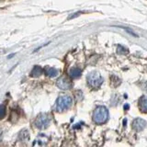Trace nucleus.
Here are the masks:
<instances>
[{
    "label": "nucleus",
    "mask_w": 147,
    "mask_h": 147,
    "mask_svg": "<svg viewBox=\"0 0 147 147\" xmlns=\"http://www.w3.org/2000/svg\"><path fill=\"white\" fill-rule=\"evenodd\" d=\"M109 119V110L104 106H99L94 110L93 119L96 124H103Z\"/></svg>",
    "instance_id": "obj_1"
},
{
    "label": "nucleus",
    "mask_w": 147,
    "mask_h": 147,
    "mask_svg": "<svg viewBox=\"0 0 147 147\" xmlns=\"http://www.w3.org/2000/svg\"><path fill=\"white\" fill-rule=\"evenodd\" d=\"M73 99L70 96L68 95H62L60 96L56 100L55 103V110L59 112L64 111V110L68 109L72 106Z\"/></svg>",
    "instance_id": "obj_2"
},
{
    "label": "nucleus",
    "mask_w": 147,
    "mask_h": 147,
    "mask_svg": "<svg viewBox=\"0 0 147 147\" xmlns=\"http://www.w3.org/2000/svg\"><path fill=\"white\" fill-rule=\"evenodd\" d=\"M87 83L92 87V88H98L102 85L103 78L98 72H92L87 76Z\"/></svg>",
    "instance_id": "obj_3"
},
{
    "label": "nucleus",
    "mask_w": 147,
    "mask_h": 147,
    "mask_svg": "<svg viewBox=\"0 0 147 147\" xmlns=\"http://www.w3.org/2000/svg\"><path fill=\"white\" fill-rule=\"evenodd\" d=\"M50 123H51L50 115H48L47 113H42L40 114L37 117L35 121V126L38 129H40V130H44V129L49 127Z\"/></svg>",
    "instance_id": "obj_4"
},
{
    "label": "nucleus",
    "mask_w": 147,
    "mask_h": 147,
    "mask_svg": "<svg viewBox=\"0 0 147 147\" xmlns=\"http://www.w3.org/2000/svg\"><path fill=\"white\" fill-rule=\"evenodd\" d=\"M56 86L62 90H68L72 87V82L66 76L60 77L56 82Z\"/></svg>",
    "instance_id": "obj_5"
},
{
    "label": "nucleus",
    "mask_w": 147,
    "mask_h": 147,
    "mask_svg": "<svg viewBox=\"0 0 147 147\" xmlns=\"http://www.w3.org/2000/svg\"><path fill=\"white\" fill-rule=\"evenodd\" d=\"M145 126H146V121L141 118H137L132 121V128H133V130H135L136 131H142L145 128Z\"/></svg>",
    "instance_id": "obj_6"
},
{
    "label": "nucleus",
    "mask_w": 147,
    "mask_h": 147,
    "mask_svg": "<svg viewBox=\"0 0 147 147\" xmlns=\"http://www.w3.org/2000/svg\"><path fill=\"white\" fill-rule=\"evenodd\" d=\"M44 73L45 75L49 76V77H55L59 75V71L57 70L56 68H53V67H45L44 68Z\"/></svg>",
    "instance_id": "obj_7"
},
{
    "label": "nucleus",
    "mask_w": 147,
    "mask_h": 147,
    "mask_svg": "<svg viewBox=\"0 0 147 147\" xmlns=\"http://www.w3.org/2000/svg\"><path fill=\"white\" fill-rule=\"evenodd\" d=\"M43 73H44V69H42L40 65H35L30 72V76L31 77H39L42 75Z\"/></svg>",
    "instance_id": "obj_8"
},
{
    "label": "nucleus",
    "mask_w": 147,
    "mask_h": 147,
    "mask_svg": "<svg viewBox=\"0 0 147 147\" xmlns=\"http://www.w3.org/2000/svg\"><path fill=\"white\" fill-rule=\"evenodd\" d=\"M82 74V71L80 68L78 67H73L70 69V71H69V75L72 78H78Z\"/></svg>",
    "instance_id": "obj_9"
},
{
    "label": "nucleus",
    "mask_w": 147,
    "mask_h": 147,
    "mask_svg": "<svg viewBox=\"0 0 147 147\" xmlns=\"http://www.w3.org/2000/svg\"><path fill=\"white\" fill-rule=\"evenodd\" d=\"M139 106L142 111L147 112V96H142L139 101Z\"/></svg>",
    "instance_id": "obj_10"
},
{
    "label": "nucleus",
    "mask_w": 147,
    "mask_h": 147,
    "mask_svg": "<svg viewBox=\"0 0 147 147\" xmlns=\"http://www.w3.org/2000/svg\"><path fill=\"white\" fill-rule=\"evenodd\" d=\"M6 113H7L6 106L3 104L0 105V119H2L5 116H6Z\"/></svg>",
    "instance_id": "obj_11"
},
{
    "label": "nucleus",
    "mask_w": 147,
    "mask_h": 147,
    "mask_svg": "<svg viewBox=\"0 0 147 147\" xmlns=\"http://www.w3.org/2000/svg\"><path fill=\"white\" fill-rule=\"evenodd\" d=\"M118 53H128V51H127L125 48H123L122 46L119 45V47H118Z\"/></svg>",
    "instance_id": "obj_12"
},
{
    "label": "nucleus",
    "mask_w": 147,
    "mask_h": 147,
    "mask_svg": "<svg viewBox=\"0 0 147 147\" xmlns=\"http://www.w3.org/2000/svg\"><path fill=\"white\" fill-rule=\"evenodd\" d=\"M80 15V13H76V14H73V16H70L68 18V20H71V18H76L77 16H79Z\"/></svg>",
    "instance_id": "obj_13"
},
{
    "label": "nucleus",
    "mask_w": 147,
    "mask_h": 147,
    "mask_svg": "<svg viewBox=\"0 0 147 147\" xmlns=\"http://www.w3.org/2000/svg\"><path fill=\"white\" fill-rule=\"evenodd\" d=\"M124 109H129V105H125V106H124Z\"/></svg>",
    "instance_id": "obj_14"
},
{
    "label": "nucleus",
    "mask_w": 147,
    "mask_h": 147,
    "mask_svg": "<svg viewBox=\"0 0 147 147\" xmlns=\"http://www.w3.org/2000/svg\"><path fill=\"white\" fill-rule=\"evenodd\" d=\"M1 139H2V131H0V141H1Z\"/></svg>",
    "instance_id": "obj_15"
}]
</instances>
